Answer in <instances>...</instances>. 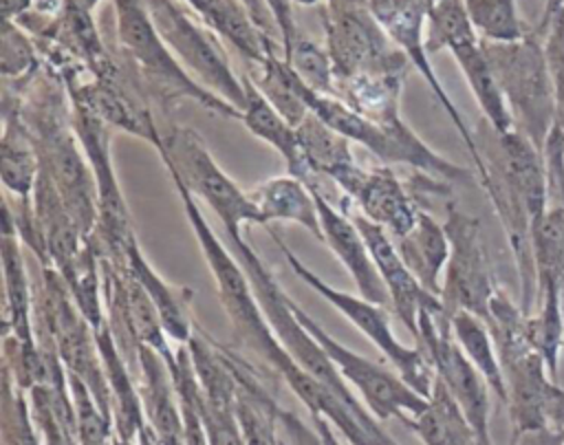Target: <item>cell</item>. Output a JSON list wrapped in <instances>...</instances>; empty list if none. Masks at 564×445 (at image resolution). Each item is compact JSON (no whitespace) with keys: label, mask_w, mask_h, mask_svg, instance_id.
I'll return each instance as SVG.
<instances>
[{"label":"cell","mask_w":564,"mask_h":445,"mask_svg":"<svg viewBox=\"0 0 564 445\" xmlns=\"http://www.w3.org/2000/svg\"><path fill=\"white\" fill-rule=\"evenodd\" d=\"M170 178L176 187V194L181 196L187 223H189V227L200 245L203 258L214 275L218 300H220L229 322L234 324L236 337L245 346H249L262 361H267V366L273 372L284 377L297 363L284 350V346L275 337L271 324L267 322L245 267L240 264L236 253L229 251L223 245V240L216 236V231L207 223L200 205L196 203V196L176 176H170Z\"/></svg>","instance_id":"2"},{"label":"cell","mask_w":564,"mask_h":445,"mask_svg":"<svg viewBox=\"0 0 564 445\" xmlns=\"http://www.w3.org/2000/svg\"><path fill=\"white\" fill-rule=\"evenodd\" d=\"M452 333L467 359L476 366V370L485 377L487 386L491 392L505 403L507 401V388H505V377H502V366L500 357L491 337V330L485 319H480L474 313L467 311H456L449 315Z\"/></svg>","instance_id":"27"},{"label":"cell","mask_w":564,"mask_h":445,"mask_svg":"<svg viewBox=\"0 0 564 445\" xmlns=\"http://www.w3.org/2000/svg\"><path fill=\"white\" fill-rule=\"evenodd\" d=\"M33 0H2V18L4 20H18L26 13Z\"/></svg>","instance_id":"41"},{"label":"cell","mask_w":564,"mask_h":445,"mask_svg":"<svg viewBox=\"0 0 564 445\" xmlns=\"http://www.w3.org/2000/svg\"><path fill=\"white\" fill-rule=\"evenodd\" d=\"M269 9V13L273 15L280 33H282V46L286 48L291 44V40L297 35V26L293 22V13H291V0H262Z\"/></svg>","instance_id":"38"},{"label":"cell","mask_w":564,"mask_h":445,"mask_svg":"<svg viewBox=\"0 0 564 445\" xmlns=\"http://www.w3.org/2000/svg\"><path fill=\"white\" fill-rule=\"evenodd\" d=\"M513 445H564V430L544 427L524 432L518 438H513Z\"/></svg>","instance_id":"39"},{"label":"cell","mask_w":564,"mask_h":445,"mask_svg":"<svg viewBox=\"0 0 564 445\" xmlns=\"http://www.w3.org/2000/svg\"><path fill=\"white\" fill-rule=\"evenodd\" d=\"M344 194L357 211L383 227L392 238L405 236L416 225L421 211L408 185L401 183L388 165L361 170Z\"/></svg>","instance_id":"16"},{"label":"cell","mask_w":564,"mask_h":445,"mask_svg":"<svg viewBox=\"0 0 564 445\" xmlns=\"http://www.w3.org/2000/svg\"><path fill=\"white\" fill-rule=\"evenodd\" d=\"M198 15L207 22L209 29L220 33L227 42H231L240 55L256 62L258 66L264 62L269 51H275L269 35H264L240 0H185Z\"/></svg>","instance_id":"26"},{"label":"cell","mask_w":564,"mask_h":445,"mask_svg":"<svg viewBox=\"0 0 564 445\" xmlns=\"http://www.w3.org/2000/svg\"><path fill=\"white\" fill-rule=\"evenodd\" d=\"M117 15V35L123 46V55L134 64L145 82L161 101L194 99L200 108L225 119H238L240 110L229 101L205 88L200 82L185 70L181 59L159 35L145 0H112Z\"/></svg>","instance_id":"3"},{"label":"cell","mask_w":564,"mask_h":445,"mask_svg":"<svg viewBox=\"0 0 564 445\" xmlns=\"http://www.w3.org/2000/svg\"><path fill=\"white\" fill-rule=\"evenodd\" d=\"M2 441L4 445H44L33 423L29 397L15 386L11 372L2 370Z\"/></svg>","instance_id":"33"},{"label":"cell","mask_w":564,"mask_h":445,"mask_svg":"<svg viewBox=\"0 0 564 445\" xmlns=\"http://www.w3.org/2000/svg\"><path fill=\"white\" fill-rule=\"evenodd\" d=\"M260 68H262V73L253 82L258 84L262 95L273 104V108L291 126L297 128L311 115V110L306 108L302 93H300V75L275 51L267 53Z\"/></svg>","instance_id":"29"},{"label":"cell","mask_w":564,"mask_h":445,"mask_svg":"<svg viewBox=\"0 0 564 445\" xmlns=\"http://www.w3.org/2000/svg\"><path fill=\"white\" fill-rule=\"evenodd\" d=\"M0 68L4 82L31 77L37 68V55L31 40L20 31L18 22L4 20L0 37Z\"/></svg>","instance_id":"35"},{"label":"cell","mask_w":564,"mask_h":445,"mask_svg":"<svg viewBox=\"0 0 564 445\" xmlns=\"http://www.w3.org/2000/svg\"><path fill=\"white\" fill-rule=\"evenodd\" d=\"M425 51L436 53L441 48L452 51L454 46L478 40V33L469 20L465 0H434L425 18Z\"/></svg>","instance_id":"32"},{"label":"cell","mask_w":564,"mask_h":445,"mask_svg":"<svg viewBox=\"0 0 564 445\" xmlns=\"http://www.w3.org/2000/svg\"><path fill=\"white\" fill-rule=\"evenodd\" d=\"M405 427H410L423 445H480L476 430L438 377H434L427 405L412 416Z\"/></svg>","instance_id":"24"},{"label":"cell","mask_w":564,"mask_h":445,"mask_svg":"<svg viewBox=\"0 0 564 445\" xmlns=\"http://www.w3.org/2000/svg\"><path fill=\"white\" fill-rule=\"evenodd\" d=\"M0 172L2 185L13 198H31L40 159L35 141L20 115V97L15 99L4 93V130L0 141Z\"/></svg>","instance_id":"20"},{"label":"cell","mask_w":564,"mask_h":445,"mask_svg":"<svg viewBox=\"0 0 564 445\" xmlns=\"http://www.w3.org/2000/svg\"><path fill=\"white\" fill-rule=\"evenodd\" d=\"M324 24L335 82L357 73L408 70L410 59L388 37L364 0L328 2Z\"/></svg>","instance_id":"8"},{"label":"cell","mask_w":564,"mask_h":445,"mask_svg":"<svg viewBox=\"0 0 564 445\" xmlns=\"http://www.w3.org/2000/svg\"><path fill=\"white\" fill-rule=\"evenodd\" d=\"M271 238L275 240L280 253L286 258L289 267L293 269V273L306 284L311 286L319 297H324L330 306H335L352 326H357V330L370 339L381 355L392 363V368L403 377V381L408 386H412L419 394L430 397L432 386H434V368L425 355V350L416 344V346H403L390 326L386 306L375 304L361 295H350L344 293L335 286H330L328 282H324L315 271H311L280 238V234L271 231Z\"/></svg>","instance_id":"6"},{"label":"cell","mask_w":564,"mask_h":445,"mask_svg":"<svg viewBox=\"0 0 564 445\" xmlns=\"http://www.w3.org/2000/svg\"><path fill=\"white\" fill-rule=\"evenodd\" d=\"M397 251L401 253L414 278L434 295H441L443 271L449 258V240L445 225L434 220L425 209L419 211L416 225L401 238H394Z\"/></svg>","instance_id":"23"},{"label":"cell","mask_w":564,"mask_h":445,"mask_svg":"<svg viewBox=\"0 0 564 445\" xmlns=\"http://www.w3.org/2000/svg\"><path fill=\"white\" fill-rule=\"evenodd\" d=\"M313 189L317 211H319V225H322V242L328 245V249L337 256V260L344 264V269L350 273L357 291L361 297L388 306L390 295L388 289L377 271V264L370 256V249L359 231V227L352 223V218L330 205V200L319 192L317 185H308Z\"/></svg>","instance_id":"15"},{"label":"cell","mask_w":564,"mask_h":445,"mask_svg":"<svg viewBox=\"0 0 564 445\" xmlns=\"http://www.w3.org/2000/svg\"><path fill=\"white\" fill-rule=\"evenodd\" d=\"M297 4H304V7H308V4H315V2H319V0H295Z\"/></svg>","instance_id":"43"},{"label":"cell","mask_w":564,"mask_h":445,"mask_svg":"<svg viewBox=\"0 0 564 445\" xmlns=\"http://www.w3.org/2000/svg\"><path fill=\"white\" fill-rule=\"evenodd\" d=\"M352 218V223L359 227L370 256L377 264V271L388 289L390 295V306L397 313V317L401 319V324L410 330V335L416 339L419 335V315L425 308H438L443 306L441 297L430 293L416 278L414 273L408 269V264L403 262L401 253L397 251L394 238L379 227L377 223L368 220L361 211L352 209L348 214Z\"/></svg>","instance_id":"14"},{"label":"cell","mask_w":564,"mask_h":445,"mask_svg":"<svg viewBox=\"0 0 564 445\" xmlns=\"http://www.w3.org/2000/svg\"><path fill=\"white\" fill-rule=\"evenodd\" d=\"M375 20L381 24V29L388 33V37L405 53L410 64L423 75L427 86L432 88L434 97L438 99L441 108L447 112L449 121L458 130L463 143L469 150V156L476 165L478 178L485 174V161L480 156L476 137L467 128L460 110L454 106L449 95L445 93L441 79L436 77L434 68L427 62V51H425V35H423V22L427 18V9L434 0H364Z\"/></svg>","instance_id":"13"},{"label":"cell","mask_w":564,"mask_h":445,"mask_svg":"<svg viewBox=\"0 0 564 445\" xmlns=\"http://www.w3.org/2000/svg\"><path fill=\"white\" fill-rule=\"evenodd\" d=\"M161 130V143L156 148L170 176H176L196 198L212 207L223 223L227 238L242 236L245 225H262L260 211L249 192L216 163L205 141L196 130L167 123Z\"/></svg>","instance_id":"4"},{"label":"cell","mask_w":564,"mask_h":445,"mask_svg":"<svg viewBox=\"0 0 564 445\" xmlns=\"http://www.w3.org/2000/svg\"><path fill=\"white\" fill-rule=\"evenodd\" d=\"M249 196L260 211L262 225L289 220V223L302 225L306 231H311L315 238L322 240L317 203H315L313 189L304 181L291 174L273 176L258 183L249 192Z\"/></svg>","instance_id":"21"},{"label":"cell","mask_w":564,"mask_h":445,"mask_svg":"<svg viewBox=\"0 0 564 445\" xmlns=\"http://www.w3.org/2000/svg\"><path fill=\"white\" fill-rule=\"evenodd\" d=\"M282 57L313 90L335 95V70L326 48H319L297 31V35L284 48Z\"/></svg>","instance_id":"34"},{"label":"cell","mask_w":564,"mask_h":445,"mask_svg":"<svg viewBox=\"0 0 564 445\" xmlns=\"http://www.w3.org/2000/svg\"><path fill=\"white\" fill-rule=\"evenodd\" d=\"M524 324L533 346L542 352L551 375L557 379L564 346V297L555 284H538V308L527 315Z\"/></svg>","instance_id":"28"},{"label":"cell","mask_w":564,"mask_h":445,"mask_svg":"<svg viewBox=\"0 0 564 445\" xmlns=\"http://www.w3.org/2000/svg\"><path fill=\"white\" fill-rule=\"evenodd\" d=\"M480 42L513 126L542 150L555 126V93L544 44L533 33L518 42Z\"/></svg>","instance_id":"5"},{"label":"cell","mask_w":564,"mask_h":445,"mask_svg":"<svg viewBox=\"0 0 564 445\" xmlns=\"http://www.w3.org/2000/svg\"><path fill=\"white\" fill-rule=\"evenodd\" d=\"M416 344L425 350L436 377L456 399L467 421L476 430L480 445H496L489 430V386L454 339L449 317L443 306L425 308L419 315Z\"/></svg>","instance_id":"11"},{"label":"cell","mask_w":564,"mask_h":445,"mask_svg":"<svg viewBox=\"0 0 564 445\" xmlns=\"http://www.w3.org/2000/svg\"><path fill=\"white\" fill-rule=\"evenodd\" d=\"M531 245L538 284L551 282L564 297V205H551L531 225Z\"/></svg>","instance_id":"30"},{"label":"cell","mask_w":564,"mask_h":445,"mask_svg":"<svg viewBox=\"0 0 564 445\" xmlns=\"http://www.w3.org/2000/svg\"><path fill=\"white\" fill-rule=\"evenodd\" d=\"M200 410H203L209 445H247L242 438L234 405H216L207 401L200 390Z\"/></svg>","instance_id":"37"},{"label":"cell","mask_w":564,"mask_h":445,"mask_svg":"<svg viewBox=\"0 0 564 445\" xmlns=\"http://www.w3.org/2000/svg\"><path fill=\"white\" fill-rule=\"evenodd\" d=\"M458 64V68L463 70L465 75V82L487 121V126L502 134V132H509L513 126V117L509 112V106L502 97V90L496 82V75L489 66V59L482 51V42L480 37L478 40H469V42H463L458 46H454L449 51Z\"/></svg>","instance_id":"25"},{"label":"cell","mask_w":564,"mask_h":445,"mask_svg":"<svg viewBox=\"0 0 564 445\" xmlns=\"http://www.w3.org/2000/svg\"><path fill=\"white\" fill-rule=\"evenodd\" d=\"M99 0H64V7H70V9H79V11H86L90 13L93 7L97 4Z\"/></svg>","instance_id":"42"},{"label":"cell","mask_w":564,"mask_h":445,"mask_svg":"<svg viewBox=\"0 0 564 445\" xmlns=\"http://www.w3.org/2000/svg\"><path fill=\"white\" fill-rule=\"evenodd\" d=\"M137 370L145 425L154 445H185L181 403L165 359L154 348L139 344Z\"/></svg>","instance_id":"17"},{"label":"cell","mask_w":564,"mask_h":445,"mask_svg":"<svg viewBox=\"0 0 564 445\" xmlns=\"http://www.w3.org/2000/svg\"><path fill=\"white\" fill-rule=\"evenodd\" d=\"M524 319L527 313L498 289L485 322L502 366L513 438L544 427L564 430V388L533 346Z\"/></svg>","instance_id":"1"},{"label":"cell","mask_w":564,"mask_h":445,"mask_svg":"<svg viewBox=\"0 0 564 445\" xmlns=\"http://www.w3.org/2000/svg\"><path fill=\"white\" fill-rule=\"evenodd\" d=\"M295 130L313 176H326L341 192H346L364 170L355 163L350 141L317 119L313 112Z\"/></svg>","instance_id":"22"},{"label":"cell","mask_w":564,"mask_h":445,"mask_svg":"<svg viewBox=\"0 0 564 445\" xmlns=\"http://www.w3.org/2000/svg\"><path fill=\"white\" fill-rule=\"evenodd\" d=\"M313 423H315V432H317L322 445H350V443H341L335 436V427L324 416H313Z\"/></svg>","instance_id":"40"},{"label":"cell","mask_w":564,"mask_h":445,"mask_svg":"<svg viewBox=\"0 0 564 445\" xmlns=\"http://www.w3.org/2000/svg\"><path fill=\"white\" fill-rule=\"evenodd\" d=\"M546 29L544 37V55L553 82L555 93V126L564 134V4L555 9V13L540 24Z\"/></svg>","instance_id":"36"},{"label":"cell","mask_w":564,"mask_h":445,"mask_svg":"<svg viewBox=\"0 0 564 445\" xmlns=\"http://www.w3.org/2000/svg\"><path fill=\"white\" fill-rule=\"evenodd\" d=\"M242 84H245V104L240 108L242 126L253 137L269 143L284 159L291 176L304 181L306 185L317 181V176H313V172L304 159L295 126H291L273 108V104L262 95V90L258 88V84L253 82L251 75H242Z\"/></svg>","instance_id":"18"},{"label":"cell","mask_w":564,"mask_h":445,"mask_svg":"<svg viewBox=\"0 0 564 445\" xmlns=\"http://www.w3.org/2000/svg\"><path fill=\"white\" fill-rule=\"evenodd\" d=\"M126 267L141 282L148 297L152 300L167 337L172 341H176L178 346H185L196 330V322H194V313H192L194 291L187 286L165 282L154 271V267L145 260L143 251L139 249L137 238L130 242V247L126 251Z\"/></svg>","instance_id":"19"},{"label":"cell","mask_w":564,"mask_h":445,"mask_svg":"<svg viewBox=\"0 0 564 445\" xmlns=\"http://www.w3.org/2000/svg\"><path fill=\"white\" fill-rule=\"evenodd\" d=\"M465 7L480 40L518 42L533 33L522 20L516 0H465Z\"/></svg>","instance_id":"31"},{"label":"cell","mask_w":564,"mask_h":445,"mask_svg":"<svg viewBox=\"0 0 564 445\" xmlns=\"http://www.w3.org/2000/svg\"><path fill=\"white\" fill-rule=\"evenodd\" d=\"M145 7L159 35L181 64L187 66L205 88L240 110L245 104L242 77H236L229 68V59L214 35L196 24L174 0H145Z\"/></svg>","instance_id":"12"},{"label":"cell","mask_w":564,"mask_h":445,"mask_svg":"<svg viewBox=\"0 0 564 445\" xmlns=\"http://www.w3.org/2000/svg\"><path fill=\"white\" fill-rule=\"evenodd\" d=\"M291 308L295 317L308 328V333L326 350V355L330 357V361L335 363L344 381L359 392L366 408L379 421L397 419L399 423L405 425L412 416H416L427 405V397L419 394L412 386H408L399 372H392L386 366L341 346L295 300H291Z\"/></svg>","instance_id":"9"},{"label":"cell","mask_w":564,"mask_h":445,"mask_svg":"<svg viewBox=\"0 0 564 445\" xmlns=\"http://www.w3.org/2000/svg\"><path fill=\"white\" fill-rule=\"evenodd\" d=\"M443 225L449 240V258L438 295L443 308L447 317L456 311H467L487 319L489 304L500 286L496 284L489 267L480 220L454 205H447V218Z\"/></svg>","instance_id":"10"},{"label":"cell","mask_w":564,"mask_h":445,"mask_svg":"<svg viewBox=\"0 0 564 445\" xmlns=\"http://www.w3.org/2000/svg\"><path fill=\"white\" fill-rule=\"evenodd\" d=\"M73 108V130L86 152L97 185V229L95 240L101 256L117 269H126V251L137 238L132 231L130 211L121 194L112 156H110V126L82 106Z\"/></svg>","instance_id":"7"},{"label":"cell","mask_w":564,"mask_h":445,"mask_svg":"<svg viewBox=\"0 0 564 445\" xmlns=\"http://www.w3.org/2000/svg\"><path fill=\"white\" fill-rule=\"evenodd\" d=\"M328 2H333V0H328Z\"/></svg>","instance_id":"44"}]
</instances>
